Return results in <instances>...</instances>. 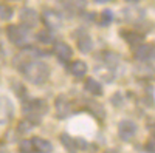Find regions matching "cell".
I'll list each match as a JSON object with an SVG mask.
<instances>
[{
	"instance_id": "19",
	"label": "cell",
	"mask_w": 155,
	"mask_h": 153,
	"mask_svg": "<svg viewBox=\"0 0 155 153\" xmlns=\"http://www.w3.org/2000/svg\"><path fill=\"white\" fill-rule=\"evenodd\" d=\"M59 139H61V142H62V145L65 147L68 151H74L76 150V144H74V138H71L68 133H62L61 136H59Z\"/></svg>"
},
{
	"instance_id": "17",
	"label": "cell",
	"mask_w": 155,
	"mask_h": 153,
	"mask_svg": "<svg viewBox=\"0 0 155 153\" xmlns=\"http://www.w3.org/2000/svg\"><path fill=\"white\" fill-rule=\"evenodd\" d=\"M84 88H85V91H88L90 94H93V96H102V87L98 81H95L93 78H88L84 84Z\"/></svg>"
},
{
	"instance_id": "5",
	"label": "cell",
	"mask_w": 155,
	"mask_h": 153,
	"mask_svg": "<svg viewBox=\"0 0 155 153\" xmlns=\"http://www.w3.org/2000/svg\"><path fill=\"white\" fill-rule=\"evenodd\" d=\"M153 56H155V48L153 43H140L137 45L135 49V59L140 62H144V63H152L153 62Z\"/></svg>"
},
{
	"instance_id": "24",
	"label": "cell",
	"mask_w": 155,
	"mask_h": 153,
	"mask_svg": "<svg viewBox=\"0 0 155 153\" xmlns=\"http://www.w3.org/2000/svg\"><path fill=\"white\" fill-rule=\"evenodd\" d=\"M12 90L16 91V94L19 96V97H25L27 99V88H25V85L23 84H20V82H14L12 84Z\"/></svg>"
},
{
	"instance_id": "7",
	"label": "cell",
	"mask_w": 155,
	"mask_h": 153,
	"mask_svg": "<svg viewBox=\"0 0 155 153\" xmlns=\"http://www.w3.org/2000/svg\"><path fill=\"white\" fill-rule=\"evenodd\" d=\"M54 110L58 118H65L73 111V104L65 94H59L54 100Z\"/></svg>"
},
{
	"instance_id": "30",
	"label": "cell",
	"mask_w": 155,
	"mask_h": 153,
	"mask_svg": "<svg viewBox=\"0 0 155 153\" xmlns=\"http://www.w3.org/2000/svg\"><path fill=\"white\" fill-rule=\"evenodd\" d=\"M126 2H129V3H137L138 0H126Z\"/></svg>"
},
{
	"instance_id": "9",
	"label": "cell",
	"mask_w": 155,
	"mask_h": 153,
	"mask_svg": "<svg viewBox=\"0 0 155 153\" xmlns=\"http://www.w3.org/2000/svg\"><path fill=\"white\" fill-rule=\"evenodd\" d=\"M59 2L67 12L74 14V16L84 12L87 8V0H59Z\"/></svg>"
},
{
	"instance_id": "11",
	"label": "cell",
	"mask_w": 155,
	"mask_h": 153,
	"mask_svg": "<svg viewBox=\"0 0 155 153\" xmlns=\"http://www.w3.org/2000/svg\"><path fill=\"white\" fill-rule=\"evenodd\" d=\"M76 43H78V49L81 51L82 54H87L93 49V40L87 33L84 31H79L76 36Z\"/></svg>"
},
{
	"instance_id": "6",
	"label": "cell",
	"mask_w": 155,
	"mask_h": 153,
	"mask_svg": "<svg viewBox=\"0 0 155 153\" xmlns=\"http://www.w3.org/2000/svg\"><path fill=\"white\" fill-rule=\"evenodd\" d=\"M20 22H22L23 27H27L28 30L36 28L37 23L41 22V14L33 8H23L20 11Z\"/></svg>"
},
{
	"instance_id": "28",
	"label": "cell",
	"mask_w": 155,
	"mask_h": 153,
	"mask_svg": "<svg viewBox=\"0 0 155 153\" xmlns=\"http://www.w3.org/2000/svg\"><path fill=\"white\" fill-rule=\"evenodd\" d=\"M147 150H150V151L155 150V148H153V138L150 139V142H147Z\"/></svg>"
},
{
	"instance_id": "29",
	"label": "cell",
	"mask_w": 155,
	"mask_h": 153,
	"mask_svg": "<svg viewBox=\"0 0 155 153\" xmlns=\"http://www.w3.org/2000/svg\"><path fill=\"white\" fill-rule=\"evenodd\" d=\"M96 3H109V2H113V0H95Z\"/></svg>"
},
{
	"instance_id": "27",
	"label": "cell",
	"mask_w": 155,
	"mask_h": 153,
	"mask_svg": "<svg viewBox=\"0 0 155 153\" xmlns=\"http://www.w3.org/2000/svg\"><path fill=\"white\" fill-rule=\"evenodd\" d=\"M112 102H113L116 107H120V104H121V94L120 93H115V96L112 97Z\"/></svg>"
},
{
	"instance_id": "16",
	"label": "cell",
	"mask_w": 155,
	"mask_h": 153,
	"mask_svg": "<svg viewBox=\"0 0 155 153\" xmlns=\"http://www.w3.org/2000/svg\"><path fill=\"white\" fill-rule=\"evenodd\" d=\"M85 108H87L90 113H92L95 118H98V119H104V118H106V110H104V107H102L101 104H98V102L87 100Z\"/></svg>"
},
{
	"instance_id": "26",
	"label": "cell",
	"mask_w": 155,
	"mask_h": 153,
	"mask_svg": "<svg viewBox=\"0 0 155 153\" xmlns=\"http://www.w3.org/2000/svg\"><path fill=\"white\" fill-rule=\"evenodd\" d=\"M20 151H27V153H31L34 151V147H33V142L31 141H22L20 142V147H19Z\"/></svg>"
},
{
	"instance_id": "3",
	"label": "cell",
	"mask_w": 155,
	"mask_h": 153,
	"mask_svg": "<svg viewBox=\"0 0 155 153\" xmlns=\"http://www.w3.org/2000/svg\"><path fill=\"white\" fill-rule=\"evenodd\" d=\"M6 34L9 42H12L17 46H27L28 45V28L23 27V25H8L6 27Z\"/></svg>"
},
{
	"instance_id": "23",
	"label": "cell",
	"mask_w": 155,
	"mask_h": 153,
	"mask_svg": "<svg viewBox=\"0 0 155 153\" xmlns=\"http://www.w3.org/2000/svg\"><path fill=\"white\" fill-rule=\"evenodd\" d=\"M14 14V11H12L11 6L5 5V3H0V19L2 20H9Z\"/></svg>"
},
{
	"instance_id": "14",
	"label": "cell",
	"mask_w": 155,
	"mask_h": 153,
	"mask_svg": "<svg viewBox=\"0 0 155 153\" xmlns=\"http://www.w3.org/2000/svg\"><path fill=\"white\" fill-rule=\"evenodd\" d=\"M101 60L106 63L107 68L115 70L116 67H118V63H120V56L116 54V53H113V51H102Z\"/></svg>"
},
{
	"instance_id": "1",
	"label": "cell",
	"mask_w": 155,
	"mask_h": 153,
	"mask_svg": "<svg viewBox=\"0 0 155 153\" xmlns=\"http://www.w3.org/2000/svg\"><path fill=\"white\" fill-rule=\"evenodd\" d=\"M17 68L23 74V78L31 84L42 85L50 79V67L42 60L31 59V60H27V62L20 63Z\"/></svg>"
},
{
	"instance_id": "12",
	"label": "cell",
	"mask_w": 155,
	"mask_h": 153,
	"mask_svg": "<svg viewBox=\"0 0 155 153\" xmlns=\"http://www.w3.org/2000/svg\"><path fill=\"white\" fill-rule=\"evenodd\" d=\"M12 114H14V110L9 99L0 96V124H6L12 118Z\"/></svg>"
},
{
	"instance_id": "10",
	"label": "cell",
	"mask_w": 155,
	"mask_h": 153,
	"mask_svg": "<svg viewBox=\"0 0 155 153\" xmlns=\"http://www.w3.org/2000/svg\"><path fill=\"white\" fill-rule=\"evenodd\" d=\"M53 53L58 56V59H59L62 63H67V62L71 59V56H73V49H71V46H70L68 43H65V42H56L54 46H53Z\"/></svg>"
},
{
	"instance_id": "8",
	"label": "cell",
	"mask_w": 155,
	"mask_h": 153,
	"mask_svg": "<svg viewBox=\"0 0 155 153\" xmlns=\"http://www.w3.org/2000/svg\"><path fill=\"white\" fill-rule=\"evenodd\" d=\"M41 20L45 23V27L48 30H58L62 25V17L59 16V12L53 9H45L41 14Z\"/></svg>"
},
{
	"instance_id": "4",
	"label": "cell",
	"mask_w": 155,
	"mask_h": 153,
	"mask_svg": "<svg viewBox=\"0 0 155 153\" xmlns=\"http://www.w3.org/2000/svg\"><path fill=\"white\" fill-rule=\"evenodd\" d=\"M137 132H138V127L134 121H129V119H124L118 124V135L123 141L129 142L137 136Z\"/></svg>"
},
{
	"instance_id": "18",
	"label": "cell",
	"mask_w": 155,
	"mask_h": 153,
	"mask_svg": "<svg viewBox=\"0 0 155 153\" xmlns=\"http://www.w3.org/2000/svg\"><path fill=\"white\" fill-rule=\"evenodd\" d=\"M68 70L73 76H76V78H82L87 73V63L82 62V60H74L68 65Z\"/></svg>"
},
{
	"instance_id": "20",
	"label": "cell",
	"mask_w": 155,
	"mask_h": 153,
	"mask_svg": "<svg viewBox=\"0 0 155 153\" xmlns=\"http://www.w3.org/2000/svg\"><path fill=\"white\" fill-rule=\"evenodd\" d=\"M36 39L41 42V43H51L54 40V36L51 33V30H42L36 34Z\"/></svg>"
},
{
	"instance_id": "2",
	"label": "cell",
	"mask_w": 155,
	"mask_h": 153,
	"mask_svg": "<svg viewBox=\"0 0 155 153\" xmlns=\"http://www.w3.org/2000/svg\"><path fill=\"white\" fill-rule=\"evenodd\" d=\"M47 111H48V104L44 99H27L22 108L25 119H28L33 125L41 124Z\"/></svg>"
},
{
	"instance_id": "25",
	"label": "cell",
	"mask_w": 155,
	"mask_h": 153,
	"mask_svg": "<svg viewBox=\"0 0 155 153\" xmlns=\"http://www.w3.org/2000/svg\"><path fill=\"white\" fill-rule=\"evenodd\" d=\"M74 144H76V148H81V150L93 148L92 145H90V142H87L85 139H82V138H74Z\"/></svg>"
},
{
	"instance_id": "22",
	"label": "cell",
	"mask_w": 155,
	"mask_h": 153,
	"mask_svg": "<svg viewBox=\"0 0 155 153\" xmlns=\"http://www.w3.org/2000/svg\"><path fill=\"white\" fill-rule=\"evenodd\" d=\"M33 127H34V125H33L28 119H22V121L17 124V133H19V135H25V133L31 132Z\"/></svg>"
},
{
	"instance_id": "21",
	"label": "cell",
	"mask_w": 155,
	"mask_h": 153,
	"mask_svg": "<svg viewBox=\"0 0 155 153\" xmlns=\"http://www.w3.org/2000/svg\"><path fill=\"white\" fill-rule=\"evenodd\" d=\"M99 25H102V27H107V25H110L113 22V14H112V11L110 9H104L101 12V16H99Z\"/></svg>"
},
{
	"instance_id": "15",
	"label": "cell",
	"mask_w": 155,
	"mask_h": 153,
	"mask_svg": "<svg viewBox=\"0 0 155 153\" xmlns=\"http://www.w3.org/2000/svg\"><path fill=\"white\" fill-rule=\"evenodd\" d=\"M31 142H33L34 150H37V151H42V153H50V151H53V145H51V142L47 141V139H44V138L34 136V138L31 139Z\"/></svg>"
},
{
	"instance_id": "13",
	"label": "cell",
	"mask_w": 155,
	"mask_h": 153,
	"mask_svg": "<svg viewBox=\"0 0 155 153\" xmlns=\"http://www.w3.org/2000/svg\"><path fill=\"white\" fill-rule=\"evenodd\" d=\"M121 37L130 46H137L140 43H143L146 39V36L143 33H138V31H121Z\"/></svg>"
}]
</instances>
